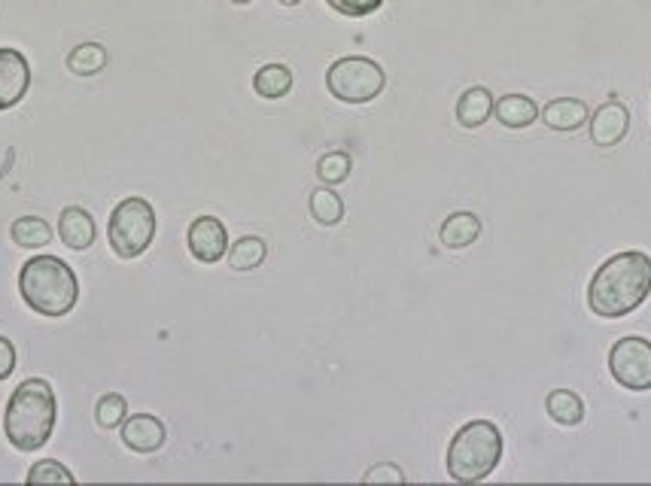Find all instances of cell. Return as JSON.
Returning a JSON list of instances; mask_svg holds the SVG:
<instances>
[{
  "instance_id": "5bb4252c",
  "label": "cell",
  "mask_w": 651,
  "mask_h": 486,
  "mask_svg": "<svg viewBox=\"0 0 651 486\" xmlns=\"http://www.w3.org/2000/svg\"><path fill=\"white\" fill-rule=\"evenodd\" d=\"M481 234V219L469 210H460V213H451L444 219L442 229H439V241H442L444 250H466L472 243L479 241Z\"/></svg>"
},
{
  "instance_id": "e0dca14e",
  "label": "cell",
  "mask_w": 651,
  "mask_h": 486,
  "mask_svg": "<svg viewBox=\"0 0 651 486\" xmlns=\"http://www.w3.org/2000/svg\"><path fill=\"white\" fill-rule=\"evenodd\" d=\"M545 411L554 423L578 425L585 420V401L578 399L573 389H554L552 395L545 399Z\"/></svg>"
},
{
  "instance_id": "f546056e",
  "label": "cell",
  "mask_w": 651,
  "mask_h": 486,
  "mask_svg": "<svg viewBox=\"0 0 651 486\" xmlns=\"http://www.w3.org/2000/svg\"><path fill=\"white\" fill-rule=\"evenodd\" d=\"M232 3H238V7H246V3H253V0H232Z\"/></svg>"
},
{
  "instance_id": "cb8c5ba5",
  "label": "cell",
  "mask_w": 651,
  "mask_h": 486,
  "mask_svg": "<svg viewBox=\"0 0 651 486\" xmlns=\"http://www.w3.org/2000/svg\"><path fill=\"white\" fill-rule=\"evenodd\" d=\"M125 413H128V404L119 392H107V395H101L98 408H95V420H98L101 429H116V425H123Z\"/></svg>"
},
{
  "instance_id": "3957f363",
  "label": "cell",
  "mask_w": 651,
  "mask_h": 486,
  "mask_svg": "<svg viewBox=\"0 0 651 486\" xmlns=\"http://www.w3.org/2000/svg\"><path fill=\"white\" fill-rule=\"evenodd\" d=\"M19 292L25 304L40 316H67L80 302V283L74 267L59 255H34L22 265Z\"/></svg>"
},
{
  "instance_id": "8992f818",
  "label": "cell",
  "mask_w": 651,
  "mask_h": 486,
  "mask_svg": "<svg viewBox=\"0 0 651 486\" xmlns=\"http://www.w3.org/2000/svg\"><path fill=\"white\" fill-rule=\"evenodd\" d=\"M326 85L338 101L345 104H369L381 95L387 85V73L378 61L363 59V55H347L335 61L326 73Z\"/></svg>"
},
{
  "instance_id": "d4e9b609",
  "label": "cell",
  "mask_w": 651,
  "mask_h": 486,
  "mask_svg": "<svg viewBox=\"0 0 651 486\" xmlns=\"http://www.w3.org/2000/svg\"><path fill=\"white\" fill-rule=\"evenodd\" d=\"M28 484H74V472H67L62 462L43 459L31 465Z\"/></svg>"
},
{
  "instance_id": "ba28073f",
  "label": "cell",
  "mask_w": 651,
  "mask_h": 486,
  "mask_svg": "<svg viewBox=\"0 0 651 486\" xmlns=\"http://www.w3.org/2000/svg\"><path fill=\"white\" fill-rule=\"evenodd\" d=\"M189 253L204 265H217L229 253V231L217 216H198L189 225Z\"/></svg>"
},
{
  "instance_id": "603a6c76",
  "label": "cell",
  "mask_w": 651,
  "mask_h": 486,
  "mask_svg": "<svg viewBox=\"0 0 651 486\" xmlns=\"http://www.w3.org/2000/svg\"><path fill=\"white\" fill-rule=\"evenodd\" d=\"M350 170H354V161H350V156H347V152H338V149H335V152H326V156L317 161L319 180L329 182V186L345 182L347 177H350Z\"/></svg>"
},
{
  "instance_id": "83f0119b",
  "label": "cell",
  "mask_w": 651,
  "mask_h": 486,
  "mask_svg": "<svg viewBox=\"0 0 651 486\" xmlns=\"http://www.w3.org/2000/svg\"><path fill=\"white\" fill-rule=\"evenodd\" d=\"M15 371V347L13 340H7L0 335V380H7V377Z\"/></svg>"
},
{
  "instance_id": "7402d4cb",
  "label": "cell",
  "mask_w": 651,
  "mask_h": 486,
  "mask_svg": "<svg viewBox=\"0 0 651 486\" xmlns=\"http://www.w3.org/2000/svg\"><path fill=\"white\" fill-rule=\"evenodd\" d=\"M229 265L234 271H253L265 262V255H269V246L262 237H241V241H234L229 246Z\"/></svg>"
},
{
  "instance_id": "f1b7e54d",
  "label": "cell",
  "mask_w": 651,
  "mask_h": 486,
  "mask_svg": "<svg viewBox=\"0 0 651 486\" xmlns=\"http://www.w3.org/2000/svg\"><path fill=\"white\" fill-rule=\"evenodd\" d=\"M283 7H298V3H302V0H281Z\"/></svg>"
},
{
  "instance_id": "44dd1931",
  "label": "cell",
  "mask_w": 651,
  "mask_h": 486,
  "mask_svg": "<svg viewBox=\"0 0 651 486\" xmlns=\"http://www.w3.org/2000/svg\"><path fill=\"white\" fill-rule=\"evenodd\" d=\"M107 67V49L101 43H83L67 55V71L76 76H95Z\"/></svg>"
},
{
  "instance_id": "d6986e66",
  "label": "cell",
  "mask_w": 651,
  "mask_h": 486,
  "mask_svg": "<svg viewBox=\"0 0 651 486\" xmlns=\"http://www.w3.org/2000/svg\"><path fill=\"white\" fill-rule=\"evenodd\" d=\"M10 234H13V241L19 243L22 250H43L46 243H52V225L40 216L15 219Z\"/></svg>"
},
{
  "instance_id": "277c9868",
  "label": "cell",
  "mask_w": 651,
  "mask_h": 486,
  "mask_svg": "<svg viewBox=\"0 0 651 486\" xmlns=\"http://www.w3.org/2000/svg\"><path fill=\"white\" fill-rule=\"evenodd\" d=\"M503 432L491 420L466 423L448 447V474L456 484H479L503 459Z\"/></svg>"
},
{
  "instance_id": "7c38bea8",
  "label": "cell",
  "mask_w": 651,
  "mask_h": 486,
  "mask_svg": "<svg viewBox=\"0 0 651 486\" xmlns=\"http://www.w3.org/2000/svg\"><path fill=\"white\" fill-rule=\"evenodd\" d=\"M59 237L64 246L83 253L95 243V219L88 216L83 207H64L62 216H59Z\"/></svg>"
},
{
  "instance_id": "2e32d148",
  "label": "cell",
  "mask_w": 651,
  "mask_h": 486,
  "mask_svg": "<svg viewBox=\"0 0 651 486\" xmlns=\"http://www.w3.org/2000/svg\"><path fill=\"white\" fill-rule=\"evenodd\" d=\"M493 104H496V101H493L491 92L475 85V88L463 92V97L456 101V122H460L463 128H481L484 122L491 119Z\"/></svg>"
},
{
  "instance_id": "7a4b0ae2",
  "label": "cell",
  "mask_w": 651,
  "mask_h": 486,
  "mask_svg": "<svg viewBox=\"0 0 651 486\" xmlns=\"http://www.w3.org/2000/svg\"><path fill=\"white\" fill-rule=\"evenodd\" d=\"M55 416H59V404H55L52 387L40 377H31L25 383H19L10 401H7L3 432H7L15 450L34 453L52 437Z\"/></svg>"
},
{
  "instance_id": "4fadbf2b",
  "label": "cell",
  "mask_w": 651,
  "mask_h": 486,
  "mask_svg": "<svg viewBox=\"0 0 651 486\" xmlns=\"http://www.w3.org/2000/svg\"><path fill=\"white\" fill-rule=\"evenodd\" d=\"M542 122L552 131H578L588 122V107H585V101H576V97H557V101L545 104Z\"/></svg>"
},
{
  "instance_id": "484cf974",
  "label": "cell",
  "mask_w": 651,
  "mask_h": 486,
  "mask_svg": "<svg viewBox=\"0 0 651 486\" xmlns=\"http://www.w3.org/2000/svg\"><path fill=\"white\" fill-rule=\"evenodd\" d=\"M335 12L342 15H350V19H363V15H371L375 10H381L384 0H326Z\"/></svg>"
},
{
  "instance_id": "ffe728a7",
  "label": "cell",
  "mask_w": 651,
  "mask_h": 486,
  "mask_svg": "<svg viewBox=\"0 0 651 486\" xmlns=\"http://www.w3.org/2000/svg\"><path fill=\"white\" fill-rule=\"evenodd\" d=\"M311 216L317 219L319 225L333 229L345 219V201L342 194H335L333 189H314L311 192Z\"/></svg>"
},
{
  "instance_id": "30bf717a",
  "label": "cell",
  "mask_w": 651,
  "mask_h": 486,
  "mask_svg": "<svg viewBox=\"0 0 651 486\" xmlns=\"http://www.w3.org/2000/svg\"><path fill=\"white\" fill-rule=\"evenodd\" d=\"M590 125V140L602 149H609V146H618L630 131V109L621 104V101H606L597 113H594V119L588 122Z\"/></svg>"
},
{
  "instance_id": "5b68a950",
  "label": "cell",
  "mask_w": 651,
  "mask_h": 486,
  "mask_svg": "<svg viewBox=\"0 0 651 486\" xmlns=\"http://www.w3.org/2000/svg\"><path fill=\"white\" fill-rule=\"evenodd\" d=\"M156 237V210L144 198H125L107 222V241L119 258H137Z\"/></svg>"
},
{
  "instance_id": "9c48e42d",
  "label": "cell",
  "mask_w": 651,
  "mask_h": 486,
  "mask_svg": "<svg viewBox=\"0 0 651 486\" xmlns=\"http://www.w3.org/2000/svg\"><path fill=\"white\" fill-rule=\"evenodd\" d=\"M31 88V64L19 49H0V109L15 107Z\"/></svg>"
},
{
  "instance_id": "8fae6325",
  "label": "cell",
  "mask_w": 651,
  "mask_h": 486,
  "mask_svg": "<svg viewBox=\"0 0 651 486\" xmlns=\"http://www.w3.org/2000/svg\"><path fill=\"white\" fill-rule=\"evenodd\" d=\"M165 425L156 416L149 413H137V416H128L123 420V444L135 453H156V450L165 444Z\"/></svg>"
},
{
  "instance_id": "4316f807",
  "label": "cell",
  "mask_w": 651,
  "mask_h": 486,
  "mask_svg": "<svg viewBox=\"0 0 651 486\" xmlns=\"http://www.w3.org/2000/svg\"><path fill=\"white\" fill-rule=\"evenodd\" d=\"M363 480L366 484H406V474L399 472L393 462H381V465L369 468Z\"/></svg>"
},
{
  "instance_id": "ac0fdd59",
  "label": "cell",
  "mask_w": 651,
  "mask_h": 486,
  "mask_svg": "<svg viewBox=\"0 0 651 486\" xmlns=\"http://www.w3.org/2000/svg\"><path fill=\"white\" fill-rule=\"evenodd\" d=\"M253 88H256L259 97L277 101V97L290 95V88H293V71L283 67V64H265L253 76Z\"/></svg>"
},
{
  "instance_id": "6da1fadb",
  "label": "cell",
  "mask_w": 651,
  "mask_h": 486,
  "mask_svg": "<svg viewBox=\"0 0 651 486\" xmlns=\"http://www.w3.org/2000/svg\"><path fill=\"white\" fill-rule=\"evenodd\" d=\"M651 295V255L627 250L606 258L588 286V307L602 319L633 314Z\"/></svg>"
},
{
  "instance_id": "9a60e30c",
  "label": "cell",
  "mask_w": 651,
  "mask_h": 486,
  "mask_svg": "<svg viewBox=\"0 0 651 486\" xmlns=\"http://www.w3.org/2000/svg\"><path fill=\"white\" fill-rule=\"evenodd\" d=\"M493 113H496V119L505 128H529L536 116H539V107H536V101L527 95H505L500 97L496 104H493Z\"/></svg>"
},
{
  "instance_id": "52a82bcc",
  "label": "cell",
  "mask_w": 651,
  "mask_h": 486,
  "mask_svg": "<svg viewBox=\"0 0 651 486\" xmlns=\"http://www.w3.org/2000/svg\"><path fill=\"white\" fill-rule=\"evenodd\" d=\"M609 371L618 387L630 392H649L651 389V340L639 335L615 340L609 350Z\"/></svg>"
}]
</instances>
